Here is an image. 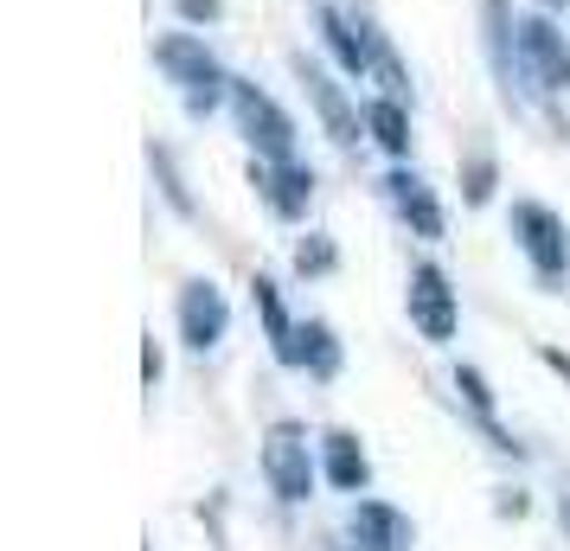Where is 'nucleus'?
<instances>
[{"mask_svg":"<svg viewBox=\"0 0 570 551\" xmlns=\"http://www.w3.org/2000/svg\"><path fill=\"white\" fill-rule=\"evenodd\" d=\"M155 65L167 71V83L180 90V104L193 116H212V109L232 97V78H225V65L212 58L206 39H193V32H160L155 39Z\"/></svg>","mask_w":570,"mask_h":551,"instance_id":"nucleus-1","label":"nucleus"},{"mask_svg":"<svg viewBox=\"0 0 570 551\" xmlns=\"http://www.w3.org/2000/svg\"><path fill=\"white\" fill-rule=\"evenodd\" d=\"M232 116L244 129V141L257 148V160H295V122H288V109L269 90L232 78Z\"/></svg>","mask_w":570,"mask_h":551,"instance_id":"nucleus-2","label":"nucleus"},{"mask_svg":"<svg viewBox=\"0 0 570 551\" xmlns=\"http://www.w3.org/2000/svg\"><path fill=\"white\" fill-rule=\"evenodd\" d=\"M513 58L532 90H570V39L544 13H525L513 20Z\"/></svg>","mask_w":570,"mask_h":551,"instance_id":"nucleus-3","label":"nucleus"},{"mask_svg":"<svg viewBox=\"0 0 570 551\" xmlns=\"http://www.w3.org/2000/svg\"><path fill=\"white\" fill-rule=\"evenodd\" d=\"M513 237H519V250H525V263H532V276H539V283H564L570 232H564V218H558V211L519 199V206H513Z\"/></svg>","mask_w":570,"mask_h":551,"instance_id":"nucleus-4","label":"nucleus"},{"mask_svg":"<svg viewBox=\"0 0 570 551\" xmlns=\"http://www.w3.org/2000/svg\"><path fill=\"white\" fill-rule=\"evenodd\" d=\"M263 474H269L276 500H288V506H302L314 494V455H308V430L302 423H276L263 436Z\"/></svg>","mask_w":570,"mask_h":551,"instance_id":"nucleus-5","label":"nucleus"},{"mask_svg":"<svg viewBox=\"0 0 570 551\" xmlns=\"http://www.w3.org/2000/svg\"><path fill=\"white\" fill-rule=\"evenodd\" d=\"M404 308H411V327L430 346H449L455 327H462V308H455V289L436 263H416L411 269V289H404Z\"/></svg>","mask_w":570,"mask_h":551,"instance_id":"nucleus-6","label":"nucleus"},{"mask_svg":"<svg viewBox=\"0 0 570 551\" xmlns=\"http://www.w3.org/2000/svg\"><path fill=\"white\" fill-rule=\"evenodd\" d=\"M225 327H232V308H225V295H218V283H186L180 289V341L193 346V353H212V346L225 341Z\"/></svg>","mask_w":570,"mask_h":551,"instance_id":"nucleus-7","label":"nucleus"},{"mask_svg":"<svg viewBox=\"0 0 570 551\" xmlns=\"http://www.w3.org/2000/svg\"><path fill=\"white\" fill-rule=\"evenodd\" d=\"M346 539H353V551H411L416 525L391 500H360L353 520H346Z\"/></svg>","mask_w":570,"mask_h":551,"instance_id":"nucleus-8","label":"nucleus"},{"mask_svg":"<svg viewBox=\"0 0 570 551\" xmlns=\"http://www.w3.org/2000/svg\"><path fill=\"white\" fill-rule=\"evenodd\" d=\"M295 78H302L308 104L321 109V122H327V135H334L340 148H360V109L346 104V90H340L321 65H308V58H295Z\"/></svg>","mask_w":570,"mask_h":551,"instance_id":"nucleus-9","label":"nucleus"},{"mask_svg":"<svg viewBox=\"0 0 570 551\" xmlns=\"http://www.w3.org/2000/svg\"><path fill=\"white\" fill-rule=\"evenodd\" d=\"M250 180L263 186V199H269L276 218H302L314 199V174L295 167V160H263V167H250Z\"/></svg>","mask_w":570,"mask_h":551,"instance_id":"nucleus-10","label":"nucleus"},{"mask_svg":"<svg viewBox=\"0 0 570 551\" xmlns=\"http://www.w3.org/2000/svg\"><path fill=\"white\" fill-rule=\"evenodd\" d=\"M321 39H327V52L340 58L346 78H372V27L365 20H346L334 7H321Z\"/></svg>","mask_w":570,"mask_h":551,"instance_id":"nucleus-11","label":"nucleus"},{"mask_svg":"<svg viewBox=\"0 0 570 551\" xmlns=\"http://www.w3.org/2000/svg\"><path fill=\"white\" fill-rule=\"evenodd\" d=\"M385 193H391V206H397V218H404V225L423 237V244H436V237H442V206H436V193L416 180V174H404V167H397V174L385 180Z\"/></svg>","mask_w":570,"mask_h":551,"instance_id":"nucleus-12","label":"nucleus"},{"mask_svg":"<svg viewBox=\"0 0 570 551\" xmlns=\"http://www.w3.org/2000/svg\"><path fill=\"white\" fill-rule=\"evenodd\" d=\"M250 289H257V315H263V327H269V346H276V360H283V366H302V327L288 321V308H283V295H276V283H269V276H257Z\"/></svg>","mask_w":570,"mask_h":551,"instance_id":"nucleus-13","label":"nucleus"},{"mask_svg":"<svg viewBox=\"0 0 570 551\" xmlns=\"http://www.w3.org/2000/svg\"><path fill=\"white\" fill-rule=\"evenodd\" d=\"M365 135H372L391 160H404L411 155V116H404V104H397V97H372V104H365Z\"/></svg>","mask_w":570,"mask_h":551,"instance_id":"nucleus-14","label":"nucleus"},{"mask_svg":"<svg viewBox=\"0 0 570 551\" xmlns=\"http://www.w3.org/2000/svg\"><path fill=\"white\" fill-rule=\"evenodd\" d=\"M321 449H327V481H334L340 494H360L365 474H372V462H365L360 436H353V430H334V436H327Z\"/></svg>","mask_w":570,"mask_h":551,"instance_id":"nucleus-15","label":"nucleus"},{"mask_svg":"<svg viewBox=\"0 0 570 551\" xmlns=\"http://www.w3.org/2000/svg\"><path fill=\"white\" fill-rule=\"evenodd\" d=\"M302 366L321 372V378H334V372H340V346H334V334H327L321 321H308V327H302Z\"/></svg>","mask_w":570,"mask_h":551,"instance_id":"nucleus-16","label":"nucleus"},{"mask_svg":"<svg viewBox=\"0 0 570 551\" xmlns=\"http://www.w3.org/2000/svg\"><path fill=\"white\" fill-rule=\"evenodd\" d=\"M455 392H462V397H468V411H474V417H481V423L493 430V392H488V378H481L474 366H462V372H455ZM493 449H513V443H507V436L493 430Z\"/></svg>","mask_w":570,"mask_h":551,"instance_id":"nucleus-17","label":"nucleus"},{"mask_svg":"<svg viewBox=\"0 0 570 551\" xmlns=\"http://www.w3.org/2000/svg\"><path fill=\"white\" fill-rule=\"evenodd\" d=\"M148 160H155V174H160V186H167V199H174V211H193V199H186L180 174H174V160L160 155V148H148Z\"/></svg>","mask_w":570,"mask_h":551,"instance_id":"nucleus-18","label":"nucleus"},{"mask_svg":"<svg viewBox=\"0 0 570 551\" xmlns=\"http://www.w3.org/2000/svg\"><path fill=\"white\" fill-rule=\"evenodd\" d=\"M488 193H493V167L488 160H474V167H468V206H481Z\"/></svg>","mask_w":570,"mask_h":551,"instance_id":"nucleus-19","label":"nucleus"},{"mask_svg":"<svg viewBox=\"0 0 570 551\" xmlns=\"http://www.w3.org/2000/svg\"><path fill=\"white\" fill-rule=\"evenodd\" d=\"M295 263H302V276H308V269H334V250L314 237V244H302V250H295Z\"/></svg>","mask_w":570,"mask_h":551,"instance_id":"nucleus-20","label":"nucleus"},{"mask_svg":"<svg viewBox=\"0 0 570 551\" xmlns=\"http://www.w3.org/2000/svg\"><path fill=\"white\" fill-rule=\"evenodd\" d=\"M180 13H186V20H212V13H218V0H180Z\"/></svg>","mask_w":570,"mask_h":551,"instance_id":"nucleus-21","label":"nucleus"},{"mask_svg":"<svg viewBox=\"0 0 570 551\" xmlns=\"http://www.w3.org/2000/svg\"><path fill=\"white\" fill-rule=\"evenodd\" d=\"M141 378H148V385H155V378H160V353H155V334H148V353H141Z\"/></svg>","mask_w":570,"mask_h":551,"instance_id":"nucleus-22","label":"nucleus"},{"mask_svg":"<svg viewBox=\"0 0 570 551\" xmlns=\"http://www.w3.org/2000/svg\"><path fill=\"white\" fill-rule=\"evenodd\" d=\"M558 525H564V539H570V481L558 488Z\"/></svg>","mask_w":570,"mask_h":551,"instance_id":"nucleus-23","label":"nucleus"},{"mask_svg":"<svg viewBox=\"0 0 570 551\" xmlns=\"http://www.w3.org/2000/svg\"><path fill=\"white\" fill-rule=\"evenodd\" d=\"M544 366H551V372H564V378H570V360L558 353V346H544Z\"/></svg>","mask_w":570,"mask_h":551,"instance_id":"nucleus-24","label":"nucleus"},{"mask_svg":"<svg viewBox=\"0 0 570 551\" xmlns=\"http://www.w3.org/2000/svg\"><path fill=\"white\" fill-rule=\"evenodd\" d=\"M544 7H570V0H544Z\"/></svg>","mask_w":570,"mask_h":551,"instance_id":"nucleus-25","label":"nucleus"}]
</instances>
